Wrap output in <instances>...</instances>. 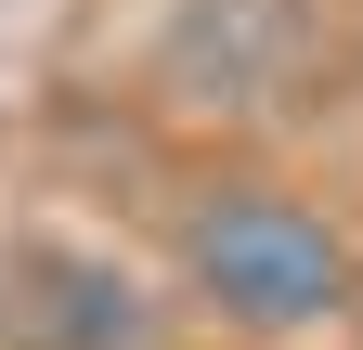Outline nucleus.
<instances>
[{
	"label": "nucleus",
	"mask_w": 363,
	"mask_h": 350,
	"mask_svg": "<svg viewBox=\"0 0 363 350\" xmlns=\"http://www.w3.org/2000/svg\"><path fill=\"white\" fill-rule=\"evenodd\" d=\"M182 286L208 298L234 337H298L350 298V247L311 195L286 182H208L182 208Z\"/></svg>",
	"instance_id": "obj_1"
},
{
	"label": "nucleus",
	"mask_w": 363,
	"mask_h": 350,
	"mask_svg": "<svg viewBox=\"0 0 363 350\" xmlns=\"http://www.w3.org/2000/svg\"><path fill=\"white\" fill-rule=\"evenodd\" d=\"M0 312H13L26 350H156V298L117 259H78V247H26Z\"/></svg>",
	"instance_id": "obj_2"
}]
</instances>
